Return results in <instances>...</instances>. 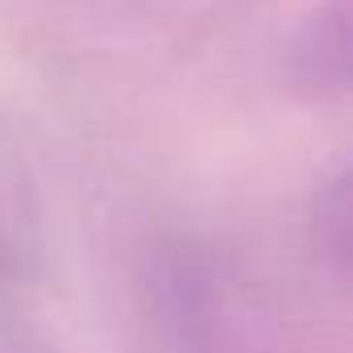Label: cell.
I'll return each instance as SVG.
<instances>
[{
	"instance_id": "cell-1",
	"label": "cell",
	"mask_w": 353,
	"mask_h": 353,
	"mask_svg": "<svg viewBox=\"0 0 353 353\" xmlns=\"http://www.w3.org/2000/svg\"><path fill=\"white\" fill-rule=\"evenodd\" d=\"M299 79L312 92H345V71H349V34H345V9L332 5L316 13L307 34L299 38L295 50Z\"/></svg>"
}]
</instances>
